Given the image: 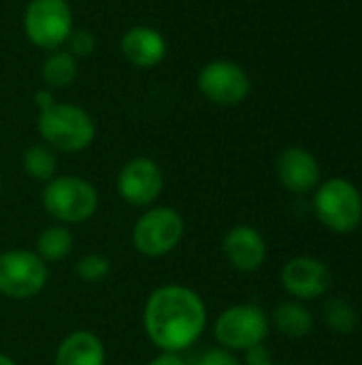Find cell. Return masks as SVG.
<instances>
[{
	"mask_svg": "<svg viewBox=\"0 0 362 365\" xmlns=\"http://www.w3.org/2000/svg\"><path fill=\"white\" fill-rule=\"evenodd\" d=\"M196 86L203 98L218 107L241 105L252 92V79L247 71L239 62L226 58L203 64L196 77Z\"/></svg>",
	"mask_w": 362,
	"mask_h": 365,
	"instance_id": "9c48e42d",
	"label": "cell"
},
{
	"mask_svg": "<svg viewBox=\"0 0 362 365\" xmlns=\"http://www.w3.org/2000/svg\"><path fill=\"white\" fill-rule=\"evenodd\" d=\"M322 319H324V325L329 327V331L335 336H352L361 325V314H358L356 306H352L344 297H331L324 304Z\"/></svg>",
	"mask_w": 362,
	"mask_h": 365,
	"instance_id": "ffe728a7",
	"label": "cell"
},
{
	"mask_svg": "<svg viewBox=\"0 0 362 365\" xmlns=\"http://www.w3.org/2000/svg\"><path fill=\"white\" fill-rule=\"evenodd\" d=\"M41 75H43L45 88L64 90L75 83V79L79 75V60L64 47L47 51L43 66H41Z\"/></svg>",
	"mask_w": 362,
	"mask_h": 365,
	"instance_id": "e0dca14e",
	"label": "cell"
},
{
	"mask_svg": "<svg viewBox=\"0 0 362 365\" xmlns=\"http://www.w3.org/2000/svg\"><path fill=\"white\" fill-rule=\"evenodd\" d=\"M73 246H75V235H73L70 227L51 222L38 233L34 252L47 265H51V263H62L73 252Z\"/></svg>",
	"mask_w": 362,
	"mask_h": 365,
	"instance_id": "ac0fdd59",
	"label": "cell"
},
{
	"mask_svg": "<svg viewBox=\"0 0 362 365\" xmlns=\"http://www.w3.org/2000/svg\"><path fill=\"white\" fill-rule=\"evenodd\" d=\"M188 365H241V359L237 353L215 344V346H207L205 351L196 353Z\"/></svg>",
	"mask_w": 362,
	"mask_h": 365,
	"instance_id": "603a6c76",
	"label": "cell"
},
{
	"mask_svg": "<svg viewBox=\"0 0 362 365\" xmlns=\"http://www.w3.org/2000/svg\"><path fill=\"white\" fill-rule=\"evenodd\" d=\"M0 365H17V364H15V359H11L9 355L0 353Z\"/></svg>",
	"mask_w": 362,
	"mask_h": 365,
	"instance_id": "4316f807",
	"label": "cell"
},
{
	"mask_svg": "<svg viewBox=\"0 0 362 365\" xmlns=\"http://www.w3.org/2000/svg\"><path fill=\"white\" fill-rule=\"evenodd\" d=\"M275 173L280 184L294 195L314 192L322 182L318 158L301 145H290L280 152L275 160Z\"/></svg>",
	"mask_w": 362,
	"mask_h": 365,
	"instance_id": "4fadbf2b",
	"label": "cell"
},
{
	"mask_svg": "<svg viewBox=\"0 0 362 365\" xmlns=\"http://www.w3.org/2000/svg\"><path fill=\"white\" fill-rule=\"evenodd\" d=\"M41 205L53 222L75 227L94 218L100 197L96 186L81 175H55L45 182Z\"/></svg>",
	"mask_w": 362,
	"mask_h": 365,
	"instance_id": "3957f363",
	"label": "cell"
},
{
	"mask_svg": "<svg viewBox=\"0 0 362 365\" xmlns=\"http://www.w3.org/2000/svg\"><path fill=\"white\" fill-rule=\"evenodd\" d=\"M243 364L245 365H273L275 359H273V353L269 351L267 342L262 344H256L252 349H247L243 353Z\"/></svg>",
	"mask_w": 362,
	"mask_h": 365,
	"instance_id": "cb8c5ba5",
	"label": "cell"
},
{
	"mask_svg": "<svg viewBox=\"0 0 362 365\" xmlns=\"http://www.w3.org/2000/svg\"><path fill=\"white\" fill-rule=\"evenodd\" d=\"M271 327H275L284 338L290 340H301L307 338L314 329V314L312 310L297 299L282 302L271 314Z\"/></svg>",
	"mask_w": 362,
	"mask_h": 365,
	"instance_id": "2e32d148",
	"label": "cell"
},
{
	"mask_svg": "<svg viewBox=\"0 0 362 365\" xmlns=\"http://www.w3.org/2000/svg\"><path fill=\"white\" fill-rule=\"evenodd\" d=\"M64 49L70 51L77 60L87 58L96 51V34L85 28H73V32L68 34L64 43Z\"/></svg>",
	"mask_w": 362,
	"mask_h": 365,
	"instance_id": "7402d4cb",
	"label": "cell"
},
{
	"mask_svg": "<svg viewBox=\"0 0 362 365\" xmlns=\"http://www.w3.org/2000/svg\"><path fill=\"white\" fill-rule=\"evenodd\" d=\"M53 103H55L53 90H49V88H41V90H36V92H34V105H36V109H38V111H43V109L51 107Z\"/></svg>",
	"mask_w": 362,
	"mask_h": 365,
	"instance_id": "484cf974",
	"label": "cell"
},
{
	"mask_svg": "<svg viewBox=\"0 0 362 365\" xmlns=\"http://www.w3.org/2000/svg\"><path fill=\"white\" fill-rule=\"evenodd\" d=\"M186 233L183 216L171 205H151L132 225V246L145 259H162L177 250Z\"/></svg>",
	"mask_w": 362,
	"mask_h": 365,
	"instance_id": "5b68a950",
	"label": "cell"
},
{
	"mask_svg": "<svg viewBox=\"0 0 362 365\" xmlns=\"http://www.w3.org/2000/svg\"><path fill=\"white\" fill-rule=\"evenodd\" d=\"M314 216L335 235H350L362 225V195L348 178H329L318 184L312 199Z\"/></svg>",
	"mask_w": 362,
	"mask_h": 365,
	"instance_id": "277c9868",
	"label": "cell"
},
{
	"mask_svg": "<svg viewBox=\"0 0 362 365\" xmlns=\"http://www.w3.org/2000/svg\"><path fill=\"white\" fill-rule=\"evenodd\" d=\"M222 255L233 269L241 274H254L267 263L269 246L256 227L235 225L222 237Z\"/></svg>",
	"mask_w": 362,
	"mask_h": 365,
	"instance_id": "7c38bea8",
	"label": "cell"
},
{
	"mask_svg": "<svg viewBox=\"0 0 362 365\" xmlns=\"http://www.w3.org/2000/svg\"><path fill=\"white\" fill-rule=\"evenodd\" d=\"M282 289L297 302H314L318 297H324L333 287V272L331 267L309 255L292 257L284 263L280 272Z\"/></svg>",
	"mask_w": 362,
	"mask_h": 365,
	"instance_id": "8fae6325",
	"label": "cell"
},
{
	"mask_svg": "<svg viewBox=\"0 0 362 365\" xmlns=\"http://www.w3.org/2000/svg\"><path fill=\"white\" fill-rule=\"evenodd\" d=\"M145 365H188V359L183 355H177V353H158Z\"/></svg>",
	"mask_w": 362,
	"mask_h": 365,
	"instance_id": "d4e9b609",
	"label": "cell"
},
{
	"mask_svg": "<svg viewBox=\"0 0 362 365\" xmlns=\"http://www.w3.org/2000/svg\"><path fill=\"white\" fill-rule=\"evenodd\" d=\"M49 280V265L26 248L0 252V295L15 302L36 297Z\"/></svg>",
	"mask_w": 362,
	"mask_h": 365,
	"instance_id": "ba28073f",
	"label": "cell"
},
{
	"mask_svg": "<svg viewBox=\"0 0 362 365\" xmlns=\"http://www.w3.org/2000/svg\"><path fill=\"white\" fill-rule=\"evenodd\" d=\"M269 334H271V319L256 304H235L222 310L213 321L215 342L237 355L245 353L256 344L267 342Z\"/></svg>",
	"mask_w": 362,
	"mask_h": 365,
	"instance_id": "8992f818",
	"label": "cell"
},
{
	"mask_svg": "<svg viewBox=\"0 0 362 365\" xmlns=\"http://www.w3.org/2000/svg\"><path fill=\"white\" fill-rule=\"evenodd\" d=\"M36 130L43 143L62 154H79L96 139L94 118L75 103L55 101L51 107L38 111Z\"/></svg>",
	"mask_w": 362,
	"mask_h": 365,
	"instance_id": "7a4b0ae2",
	"label": "cell"
},
{
	"mask_svg": "<svg viewBox=\"0 0 362 365\" xmlns=\"http://www.w3.org/2000/svg\"><path fill=\"white\" fill-rule=\"evenodd\" d=\"M273 365H290V364H273Z\"/></svg>",
	"mask_w": 362,
	"mask_h": 365,
	"instance_id": "83f0119b",
	"label": "cell"
},
{
	"mask_svg": "<svg viewBox=\"0 0 362 365\" xmlns=\"http://www.w3.org/2000/svg\"><path fill=\"white\" fill-rule=\"evenodd\" d=\"M119 51L124 60L137 68H156L169 53L164 34L154 26H132L119 38Z\"/></svg>",
	"mask_w": 362,
	"mask_h": 365,
	"instance_id": "5bb4252c",
	"label": "cell"
},
{
	"mask_svg": "<svg viewBox=\"0 0 362 365\" xmlns=\"http://www.w3.org/2000/svg\"><path fill=\"white\" fill-rule=\"evenodd\" d=\"M53 365H107L105 342L90 329H75L58 344Z\"/></svg>",
	"mask_w": 362,
	"mask_h": 365,
	"instance_id": "9a60e30c",
	"label": "cell"
},
{
	"mask_svg": "<svg viewBox=\"0 0 362 365\" xmlns=\"http://www.w3.org/2000/svg\"><path fill=\"white\" fill-rule=\"evenodd\" d=\"M109 274H111V261L98 252L83 255L75 263V276L85 284H98V282L107 280Z\"/></svg>",
	"mask_w": 362,
	"mask_h": 365,
	"instance_id": "44dd1931",
	"label": "cell"
},
{
	"mask_svg": "<svg viewBox=\"0 0 362 365\" xmlns=\"http://www.w3.org/2000/svg\"><path fill=\"white\" fill-rule=\"evenodd\" d=\"M115 190L126 205L147 210L162 197L164 171L154 158L134 156L122 165L115 180Z\"/></svg>",
	"mask_w": 362,
	"mask_h": 365,
	"instance_id": "30bf717a",
	"label": "cell"
},
{
	"mask_svg": "<svg viewBox=\"0 0 362 365\" xmlns=\"http://www.w3.org/2000/svg\"><path fill=\"white\" fill-rule=\"evenodd\" d=\"M23 32L26 38L47 51L64 47L68 34L75 28L73 6L68 0H30L23 9Z\"/></svg>",
	"mask_w": 362,
	"mask_h": 365,
	"instance_id": "52a82bcc",
	"label": "cell"
},
{
	"mask_svg": "<svg viewBox=\"0 0 362 365\" xmlns=\"http://www.w3.org/2000/svg\"><path fill=\"white\" fill-rule=\"evenodd\" d=\"M209 312L205 299L186 284L154 289L143 306V331L160 353L194 349L207 331Z\"/></svg>",
	"mask_w": 362,
	"mask_h": 365,
	"instance_id": "6da1fadb",
	"label": "cell"
},
{
	"mask_svg": "<svg viewBox=\"0 0 362 365\" xmlns=\"http://www.w3.org/2000/svg\"><path fill=\"white\" fill-rule=\"evenodd\" d=\"M21 167L30 180L45 184L51 178H55L58 152L53 148H49L47 143H32L30 148H26V152L21 156Z\"/></svg>",
	"mask_w": 362,
	"mask_h": 365,
	"instance_id": "d6986e66",
	"label": "cell"
}]
</instances>
